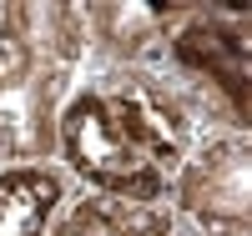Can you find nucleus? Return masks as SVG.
I'll use <instances>...</instances> for the list:
<instances>
[{"instance_id":"0eeeda50","label":"nucleus","mask_w":252,"mask_h":236,"mask_svg":"<svg viewBox=\"0 0 252 236\" xmlns=\"http://www.w3.org/2000/svg\"><path fill=\"white\" fill-rule=\"evenodd\" d=\"M71 196L76 186L56 161L0 166V236H46Z\"/></svg>"},{"instance_id":"6e6552de","label":"nucleus","mask_w":252,"mask_h":236,"mask_svg":"<svg viewBox=\"0 0 252 236\" xmlns=\"http://www.w3.org/2000/svg\"><path fill=\"white\" fill-rule=\"evenodd\" d=\"M46 236H177V216L166 206H136L96 191H76Z\"/></svg>"},{"instance_id":"20e7f679","label":"nucleus","mask_w":252,"mask_h":236,"mask_svg":"<svg viewBox=\"0 0 252 236\" xmlns=\"http://www.w3.org/2000/svg\"><path fill=\"white\" fill-rule=\"evenodd\" d=\"M161 60L172 66L192 91L207 96V105L252 136V15L232 5H192L166 40Z\"/></svg>"},{"instance_id":"f03ea898","label":"nucleus","mask_w":252,"mask_h":236,"mask_svg":"<svg viewBox=\"0 0 252 236\" xmlns=\"http://www.w3.org/2000/svg\"><path fill=\"white\" fill-rule=\"evenodd\" d=\"M86 80L101 91L111 121L121 126V136L152 161L166 181L172 171L187 161V151L212 136V131H232L202 91H192L166 60L152 66H126V71H86Z\"/></svg>"},{"instance_id":"f257e3e1","label":"nucleus","mask_w":252,"mask_h":236,"mask_svg":"<svg viewBox=\"0 0 252 236\" xmlns=\"http://www.w3.org/2000/svg\"><path fill=\"white\" fill-rule=\"evenodd\" d=\"M86 76L76 0L0 5V166L56 161V121Z\"/></svg>"},{"instance_id":"423d86ee","label":"nucleus","mask_w":252,"mask_h":236,"mask_svg":"<svg viewBox=\"0 0 252 236\" xmlns=\"http://www.w3.org/2000/svg\"><path fill=\"white\" fill-rule=\"evenodd\" d=\"M192 5H152V0H81L86 30V71H126L161 60L166 40Z\"/></svg>"},{"instance_id":"39448f33","label":"nucleus","mask_w":252,"mask_h":236,"mask_svg":"<svg viewBox=\"0 0 252 236\" xmlns=\"http://www.w3.org/2000/svg\"><path fill=\"white\" fill-rule=\"evenodd\" d=\"M166 211L202 236H252V136H202L166 181Z\"/></svg>"},{"instance_id":"7ed1b4c3","label":"nucleus","mask_w":252,"mask_h":236,"mask_svg":"<svg viewBox=\"0 0 252 236\" xmlns=\"http://www.w3.org/2000/svg\"><path fill=\"white\" fill-rule=\"evenodd\" d=\"M56 166L71 176L76 191L136 201V206H166V176L146 161L111 121L101 91L81 76L71 101L56 121Z\"/></svg>"},{"instance_id":"1a4fd4ad","label":"nucleus","mask_w":252,"mask_h":236,"mask_svg":"<svg viewBox=\"0 0 252 236\" xmlns=\"http://www.w3.org/2000/svg\"><path fill=\"white\" fill-rule=\"evenodd\" d=\"M177 236H202V231H187V226H177Z\"/></svg>"}]
</instances>
